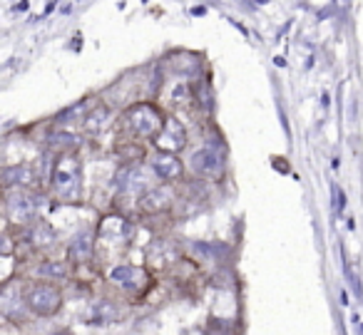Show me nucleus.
Masks as SVG:
<instances>
[{
	"label": "nucleus",
	"mask_w": 363,
	"mask_h": 335,
	"mask_svg": "<svg viewBox=\"0 0 363 335\" xmlns=\"http://www.w3.org/2000/svg\"><path fill=\"white\" fill-rule=\"evenodd\" d=\"M80 161L72 154H60L52 169V191L60 201H77L80 199Z\"/></svg>",
	"instance_id": "1"
},
{
	"label": "nucleus",
	"mask_w": 363,
	"mask_h": 335,
	"mask_svg": "<svg viewBox=\"0 0 363 335\" xmlns=\"http://www.w3.org/2000/svg\"><path fill=\"white\" fill-rule=\"evenodd\" d=\"M127 125H130L132 135L142 137V140H155L160 130L164 127V117H162L160 107L152 102H137L130 112H127Z\"/></svg>",
	"instance_id": "2"
},
{
	"label": "nucleus",
	"mask_w": 363,
	"mask_h": 335,
	"mask_svg": "<svg viewBox=\"0 0 363 335\" xmlns=\"http://www.w3.org/2000/svg\"><path fill=\"white\" fill-rule=\"evenodd\" d=\"M28 308L35 315L50 318V315H55L62 308V293L50 283H38L28 293Z\"/></svg>",
	"instance_id": "3"
},
{
	"label": "nucleus",
	"mask_w": 363,
	"mask_h": 335,
	"mask_svg": "<svg viewBox=\"0 0 363 335\" xmlns=\"http://www.w3.org/2000/svg\"><path fill=\"white\" fill-rule=\"evenodd\" d=\"M189 166H192L194 176H202L207 181H217L222 179L224 174V159L217 149L212 147H204V149H197L192 157H189Z\"/></svg>",
	"instance_id": "4"
},
{
	"label": "nucleus",
	"mask_w": 363,
	"mask_h": 335,
	"mask_svg": "<svg viewBox=\"0 0 363 335\" xmlns=\"http://www.w3.org/2000/svg\"><path fill=\"white\" fill-rule=\"evenodd\" d=\"M110 278H112V283L120 285L122 290L135 293V295H142L152 283L150 273H147L145 268H137V266H117L110 273Z\"/></svg>",
	"instance_id": "5"
},
{
	"label": "nucleus",
	"mask_w": 363,
	"mask_h": 335,
	"mask_svg": "<svg viewBox=\"0 0 363 335\" xmlns=\"http://www.w3.org/2000/svg\"><path fill=\"white\" fill-rule=\"evenodd\" d=\"M155 144L160 152H172V154H177V152H182L187 147V130H184V125H182L179 120L167 117L164 127H162L160 135L155 137Z\"/></svg>",
	"instance_id": "6"
},
{
	"label": "nucleus",
	"mask_w": 363,
	"mask_h": 335,
	"mask_svg": "<svg viewBox=\"0 0 363 335\" xmlns=\"http://www.w3.org/2000/svg\"><path fill=\"white\" fill-rule=\"evenodd\" d=\"M6 214L13 224H28V221H33L38 214L35 196L26 194V191H13L6 201Z\"/></svg>",
	"instance_id": "7"
},
{
	"label": "nucleus",
	"mask_w": 363,
	"mask_h": 335,
	"mask_svg": "<svg viewBox=\"0 0 363 335\" xmlns=\"http://www.w3.org/2000/svg\"><path fill=\"white\" fill-rule=\"evenodd\" d=\"M174 204V191L169 186H155V189L145 191L140 199V209L142 214H150V216H157V214H167Z\"/></svg>",
	"instance_id": "8"
},
{
	"label": "nucleus",
	"mask_w": 363,
	"mask_h": 335,
	"mask_svg": "<svg viewBox=\"0 0 363 335\" xmlns=\"http://www.w3.org/2000/svg\"><path fill=\"white\" fill-rule=\"evenodd\" d=\"M152 171L160 176L162 181H174L182 176L184 166H182V159L172 152H160V154L152 159Z\"/></svg>",
	"instance_id": "9"
},
{
	"label": "nucleus",
	"mask_w": 363,
	"mask_h": 335,
	"mask_svg": "<svg viewBox=\"0 0 363 335\" xmlns=\"http://www.w3.org/2000/svg\"><path fill=\"white\" fill-rule=\"evenodd\" d=\"M132 236V224L122 216H105L100 224V241H127Z\"/></svg>",
	"instance_id": "10"
},
{
	"label": "nucleus",
	"mask_w": 363,
	"mask_h": 335,
	"mask_svg": "<svg viewBox=\"0 0 363 335\" xmlns=\"http://www.w3.org/2000/svg\"><path fill=\"white\" fill-rule=\"evenodd\" d=\"M3 179L8 186H33L35 184V171L28 164H16V166H6L3 169Z\"/></svg>",
	"instance_id": "11"
},
{
	"label": "nucleus",
	"mask_w": 363,
	"mask_h": 335,
	"mask_svg": "<svg viewBox=\"0 0 363 335\" xmlns=\"http://www.w3.org/2000/svg\"><path fill=\"white\" fill-rule=\"evenodd\" d=\"M145 171L140 166H132V169H125L120 176V191H127V194H140L145 189Z\"/></svg>",
	"instance_id": "12"
},
{
	"label": "nucleus",
	"mask_w": 363,
	"mask_h": 335,
	"mask_svg": "<svg viewBox=\"0 0 363 335\" xmlns=\"http://www.w3.org/2000/svg\"><path fill=\"white\" fill-rule=\"evenodd\" d=\"M28 239H30V244L45 249V246L55 244V231H52V226L48 224V221H38V224L30 229V234H28Z\"/></svg>",
	"instance_id": "13"
},
{
	"label": "nucleus",
	"mask_w": 363,
	"mask_h": 335,
	"mask_svg": "<svg viewBox=\"0 0 363 335\" xmlns=\"http://www.w3.org/2000/svg\"><path fill=\"white\" fill-rule=\"evenodd\" d=\"M70 259L80 261V263H85V261L92 259V239H90V234H80L77 239H72Z\"/></svg>",
	"instance_id": "14"
},
{
	"label": "nucleus",
	"mask_w": 363,
	"mask_h": 335,
	"mask_svg": "<svg viewBox=\"0 0 363 335\" xmlns=\"http://www.w3.org/2000/svg\"><path fill=\"white\" fill-rule=\"evenodd\" d=\"M50 144L55 147L60 154H67V152L77 149V140L72 135H65V132H60V135H52L50 137Z\"/></svg>",
	"instance_id": "15"
},
{
	"label": "nucleus",
	"mask_w": 363,
	"mask_h": 335,
	"mask_svg": "<svg viewBox=\"0 0 363 335\" xmlns=\"http://www.w3.org/2000/svg\"><path fill=\"white\" fill-rule=\"evenodd\" d=\"M105 117H107V110L105 107H97L92 115H87L85 117V130L87 132H97V130H102V125H105Z\"/></svg>",
	"instance_id": "16"
},
{
	"label": "nucleus",
	"mask_w": 363,
	"mask_h": 335,
	"mask_svg": "<svg viewBox=\"0 0 363 335\" xmlns=\"http://www.w3.org/2000/svg\"><path fill=\"white\" fill-rule=\"evenodd\" d=\"M65 263H60V261H48V263L40 266V273L48 276V278H60V276H65Z\"/></svg>",
	"instance_id": "17"
},
{
	"label": "nucleus",
	"mask_w": 363,
	"mask_h": 335,
	"mask_svg": "<svg viewBox=\"0 0 363 335\" xmlns=\"http://www.w3.org/2000/svg\"><path fill=\"white\" fill-rule=\"evenodd\" d=\"M55 335H70V333H55Z\"/></svg>",
	"instance_id": "18"
}]
</instances>
